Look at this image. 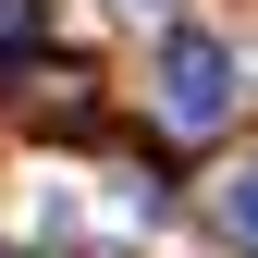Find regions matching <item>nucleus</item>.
Masks as SVG:
<instances>
[{
  "mask_svg": "<svg viewBox=\"0 0 258 258\" xmlns=\"http://www.w3.org/2000/svg\"><path fill=\"white\" fill-rule=\"evenodd\" d=\"M160 111H172L184 136H209V123L234 111V49H221L209 25H172V37H160Z\"/></svg>",
  "mask_w": 258,
  "mask_h": 258,
  "instance_id": "f257e3e1",
  "label": "nucleus"
},
{
  "mask_svg": "<svg viewBox=\"0 0 258 258\" xmlns=\"http://www.w3.org/2000/svg\"><path fill=\"white\" fill-rule=\"evenodd\" d=\"M221 221H234V234L258 246V160H246V172H234V184H221Z\"/></svg>",
  "mask_w": 258,
  "mask_h": 258,
  "instance_id": "f03ea898",
  "label": "nucleus"
},
{
  "mask_svg": "<svg viewBox=\"0 0 258 258\" xmlns=\"http://www.w3.org/2000/svg\"><path fill=\"white\" fill-rule=\"evenodd\" d=\"M25 25H37V0H0V49H13V37H25Z\"/></svg>",
  "mask_w": 258,
  "mask_h": 258,
  "instance_id": "7ed1b4c3",
  "label": "nucleus"
}]
</instances>
